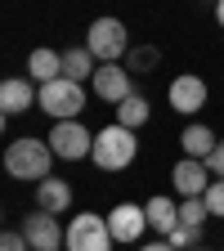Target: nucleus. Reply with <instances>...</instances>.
Instances as JSON below:
<instances>
[{
  "mask_svg": "<svg viewBox=\"0 0 224 251\" xmlns=\"http://www.w3.org/2000/svg\"><path fill=\"white\" fill-rule=\"evenodd\" d=\"M50 166H54V148H50V139H31V135H23V139H14L9 148H5V171L14 175V179H50Z\"/></svg>",
  "mask_w": 224,
  "mask_h": 251,
  "instance_id": "obj_1",
  "label": "nucleus"
},
{
  "mask_svg": "<svg viewBox=\"0 0 224 251\" xmlns=\"http://www.w3.org/2000/svg\"><path fill=\"white\" fill-rule=\"evenodd\" d=\"M135 152H139V139L135 130H125V126H103L99 135H94V152H90V162L99 166V171H125L135 162Z\"/></svg>",
  "mask_w": 224,
  "mask_h": 251,
  "instance_id": "obj_2",
  "label": "nucleus"
},
{
  "mask_svg": "<svg viewBox=\"0 0 224 251\" xmlns=\"http://www.w3.org/2000/svg\"><path fill=\"white\" fill-rule=\"evenodd\" d=\"M85 50L99 58V63H117L130 54V36H125V23L121 18H94L85 31Z\"/></svg>",
  "mask_w": 224,
  "mask_h": 251,
  "instance_id": "obj_3",
  "label": "nucleus"
},
{
  "mask_svg": "<svg viewBox=\"0 0 224 251\" xmlns=\"http://www.w3.org/2000/svg\"><path fill=\"white\" fill-rule=\"evenodd\" d=\"M41 112H50L54 121H76L85 112V85H76L68 76L41 85Z\"/></svg>",
  "mask_w": 224,
  "mask_h": 251,
  "instance_id": "obj_4",
  "label": "nucleus"
},
{
  "mask_svg": "<svg viewBox=\"0 0 224 251\" xmlns=\"http://www.w3.org/2000/svg\"><path fill=\"white\" fill-rule=\"evenodd\" d=\"M68 251H112V229H108V215H94L81 211L68 220Z\"/></svg>",
  "mask_w": 224,
  "mask_h": 251,
  "instance_id": "obj_5",
  "label": "nucleus"
},
{
  "mask_svg": "<svg viewBox=\"0 0 224 251\" xmlns=\"http://www.w3.org/2000/svg\"><path fill=\"white\" fill-rule=\"evenodd\" d=\"M50 148H54V157H63V162H81V157L94 152V135L85 130L81 121H54Z\"/></svg>",
  "mask_w": 224,
  "mask_h": 251,
  "instance_id": "obj_6",
  "label": "nucleus"
},
{
  "mask_svg": "<svg viewBox=\"0 0 224 251\" xmlns=\"http://www.w3.org/2000/svg\"><path fill=\"white\" fill-rule=\"evenodd\" d=\"M18 233L31 242V251H58L63 242H68V229H63V225H58V215H50V211L27 215Z\"/></svg>",
  "mask_w": 224,
  "mask_h": 251,
  "instance_id": "obj_7",
  "label": "nucleus"
},
{
  "mask_svg": "<svg viewBox=\"0 0 224 251\" xmlns=\"http://www.w3.org/2000/svg\"><path fill=\"white\" fill-rule=\"evenodd\" d=\"M94 94H99L103 103H125L135 94V76L121 68V63H99V72H94Z\"/></svg>",
  "mask_w": 224,
  "mask_h": 251,
  "instance_id": "obj_8",
  "label": "nucleus"
},
{
  "mask_svg": "<svg viewBox=\"0 0 224 251\" xmlns=\"http://www.w3.org/2000/svg\"><path fill=\"white\" fill-rule=\"evenodd\" d=\"M166 99H171V108H175V112L193 117V112H202V108H206V81H202V76H193V72H179V76L171 81V90H166Z\"/></svg>",
  "mask_w": 224,
  "mask_h": 251,
  "instance_id": "obj_9",
  "label": "nucleus"
},
{
  "mask_svg": "<svg viewBox=\"0 0 224 251\" xmlns=\"http://www.w3.org/2000/svg\"><path fill=\"white\" fill-rule=\"evenodd\" d=\"M108 229H112V242H130L135 247L144 238V229H148V211L135 206V202H121V206L108 211Z\"/></svg>",
  "mask_w": 224,
  "mask_h": 251,
  "instance_id": "obj_10",
  "label": "nucleus"
},
{
  "mask_svg": "<svg viewBox=\"0 0 224 251\" xmlns=\"http://www.w3.org/2000/svg\"><path fill=\"white\" fill-rule=\"evenodd\" d=\"M36 103H41V85L31 76H9L5 85H0V112L5 117H18V112L36 108Z\"/></svg>",
  "mask_w": 224,
  "mask_h": 251,
  "instance_id": "obj_11",
  "label": "nucleus"
},
{
  "mask_svg": "<svg viewBox=\"0 0 224 251\" xmlns=\"http://www.w3.org/2000/svg\"><path fill=\"white\" fill-rule=\"evenodd\" d=\"M206 162H198V157H184V162H175V171H171V184H175V193L179 198H206Z\"/></svg>",
  "mask_w": 224,
  "mask_h": 251,
  "instance_id": "obj_12",
  "label": "nucleus"
},
{
  "mask_svg": "<svg viewBox=\"0 0 224 251\" xmlns=\"http://www.w3.org/2000/svg\"><path fill=\"white\" fill-rule=\"evenodd\" d=\"M72 206V184L68 179H41L36 184V211H50V215H63Z\"/></svg>",
  "mask_w": 224,
  "mask_h": 251,
  "instance_id": "obj_13",
  "label": "nucleus"
},
{
  "mask_svg": "<svg viewBox=\"0 0 224 251\" xmlns=\"http://www.w3.org/2000/svg\"><path fill=\"white\" fill-rule=\"evenodd\" d=\"M27 76L36 81V85H50V81H58L63 76V54L58 50H31V58H27Z\"/></svg>",
  "mask_w": 224,
  "mask_h": 251,
  "instance_id": "obj_14",
  "label": "nucleus"
},
{
  "mask_svg": "<svg viewBox=\"0 0 224 251\" xmlns=\"http://www.w3.org/2000/svg\"><path fill=\"white\" fill-rule=\"evenodd\" d=\"M144 211H148V229H157L162 238H171V233L179 229V206H175L171 198H148Z\"/></svg>",
  "mask_w": 224,
  "mask_h": 251,
  "instance_id": "obj_15",
  "label": "nucleus"
},
{
  "mask_svg": "<svg viewBox=\"0 0 224 251\" xmlns=\"http://www.w3.org/2000/svg\"><path fill=\"white\" fill-rule=\"evenodd\" d=\"M94 72H99V58H94L85 45H76V50H63V76L68 81H94Z\"/></svg>",
  "mask_w": 224,
  "mask_h": 251,
  "instance_id": "obj_16",
  "label": "nucleus"
},
{
  "mask_svg": "<svg viewBox=\"0 0 224 251\" xmlns=\"http://www.w3.org/2000/svg\"><path fill=\"white\" fill-rule=\"evenodd\" d=\"M215 135H211V126H184V135H179V148H184V157H198V162H206V157L215 152Z\"/></svg>",
  "mask_w": 224,
  "mask_h": 251,
  "instance_id": "obj_17",
  "label": "nucleus"
},
{
  "mask_svg": "<svg viewBox=\"0 0 224 251\" xmlns=\"http://www.w3.org/2000/svg\"><path fill=\"white\" fill-rule=\"evenodd\" d=\"M148 99H144V94H130V99H125V103H117V126H125V130H139V126L148 121Z\"/></svg>",
  "mask_w": 224,
  "mask_h": 251,
  "instance_id": "obj_18",
  "label": "nucleus"
},
{
  "mask_svg": "<svg viewBox=\"0 0 224 251\" xmlns=\"http://www.w3.org/2000/svg\"><path fill=\"white\" fill-rule=\"evenodd\" d=\"M157 63H162V50H157V45H135L130 54H125V72H130V76H148Z\"/></svg>",
  "mask_w": 224,
  "mask_h": 251,
  "instance_id": "obj_19",
  "label": "nucleus"
},
{
  "mask_svg": "<svg viewBox=\"0 0 224 251\" xmlns=\"http://www.w3.org/2000/svg\"><path fill=\"white\" fill-rule=\"evenodd\" d=\"M206 215H211L206 198H184V202H179V225H193V229H202V225H206Z\"/></svg>",
  "mask_w": 224,
  "mask_h": 251,
  "instance_id": "obj_20",
  "label": "nucleus"
},
{
  "mask_svg": "<svg viewBox=\"0 0 224 251\" xmlns=\"http://www.w3.org/2000/svg\"><path fill=\"white\" fill-rule=\"evenodd\" d=\"M166 242H171L175 251H188V247H198V242H202V229H193V225H179V229H175Z\"/></svg>",
  "mask_w": 224,
  "mask_h": 251,
  "instance_id": "obj_21",
  "label": "nucleus"
},
{
  "mask_svg": "<svg viewBox=\"0 0 224 251\" xmlns=\"http://www.w3.org/2000/svg\"><path fill=\"white\" fill-rule=\"evenodd\" d=\"M206 206H211V215L224 220V179H211V188H206Z\"/></svg>",
  "mask_w": 224,
  "mask_h": 251,
  "instance_id": "obj_22",
  "label": "nucleus"
},
{
  "mask_svg": "<svg viewBox=\"0 0 224 251\" xmlns=\"http://www.w3.org/2000/svg\"><path fill=\"white\" fill-rule=\"evenodd\" d=\"M0 251H31V242H27L23 233H14V229H9L5 238H0Z\"/></svg>",
  "mask_w": 224,
  "mask_h": 251,
  "instance_id": "obj_23",
  "label": "nucleus"
},
{
  "mask_svg": "<svg viewBox=\"0 0 224 251\" xmlns=\"http://www.w3.org/2000/svg\"><path fill=\"white\" fill-rule=\"evenodd\" d=\"M206 166H211V175H215V179H224V144H215V152L206 157Z\"/></svg>",
  "mask_w": 224,
  "mask_h": 251,
  "instance_id": "obj_24",
  "label": "nucleus"
},
{
  "mask_svg": "<svg viewBox=\"0 0 224 251\" xmlns=\"http://www.w3.org/2000/svg\"><path fill=\"white\" fill-rule=\"evenodd\" d=\"M139 251H175L171 242H148V247H139Z\"/></svg>",
  "mask_w": 224,
  "mask_h": 251,
  "instance_id": "obj_25",
  "label": "nucleus"
},
{
  "mask_svg": "<svg viewBox=\"0 0 224 251\" xmlns=\"http://www.w3.org/2000/svg\"><path fill=\"white\" fill-rule=\"evenodd\" d=\"M215 23L224 27V0H215Z\"/></svg>",
  "mask_w": 224,
  "mask_h": 251,
  "instance_id": "obj_26",
  "label": "nucleus"
},
{
  "mask_svg": "<svg viewBox=\"0 0 224 251\" xmlns=\"http://www.w3.org/2000/svg\"><path fill=\"white\" fill-rule=\"evenodd\" d=\"M188 251H206V247H202V242H198V247H188Z\"/></svg>",
  "mask_w": 224,
  "mask_h": 251,
  "instance_id": "obj_27",
  "label": "nucleus"
}]
</instances>
